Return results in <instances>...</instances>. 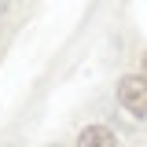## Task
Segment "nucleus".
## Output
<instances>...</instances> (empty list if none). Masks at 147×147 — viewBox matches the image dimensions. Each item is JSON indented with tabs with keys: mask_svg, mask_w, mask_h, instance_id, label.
Wrapping results in <instances>:
<instances>
[{
	"mask_svg": "<svg viewBox=\"0 0 147 147\" xmlns=\"http://www.w3.org/2000/svg\"><path fill=\"white\" fill-rule=\"evenodd\" d=\"M118 103L132 118H147V77L144 74H129L118 81Z\"/></svg>",
	"mask_w": 147,
	"mask_h": 147,
	"instance_id": "1",
	"label": "nucleus"
},
{
	"mask_svg": "<svg viewBox=\"0 0 147 147\" xmlns=\"http://www.w3.org/2000/svg\"><path fill=\"white\" fill-rule=\"evenodd\" d=\"M4 11H7V0H0V15H4Z\"/></svg>",
	"mask_w": 147,
	"mask_h": 147,
	"instance_id": "3",
	"label": "nucleus"
},
{
	"mask_svg": "<svg viewBox=\"0 0 147 147\" xmlns=\"http://www.w3.org/2000/svg\"><path fill=\"white\" fill-rule=\"evenodd\" d=\"M144 77H147V55H144Z\"/></svg>",
	"mask_w": 147,
	"mask_h": 147,
	"instance_id": "4",
	"label": "nucleus"
},
{
	"mask_svg": "<svg viewBox=\"0 0 147 147\" xmlns=\"http://www.w3.org/2000/svg\"><path fill=\"white\" fill-rule=\"evenodd\" d=\"M77 147H118V136H114L107 125H88L85 132H81Z\"/></svg>",
	"mask_w": 147,
	"mask_h": 147,
	"instance_id": "2",
	"label": "nucleus"
}]
</instances>
